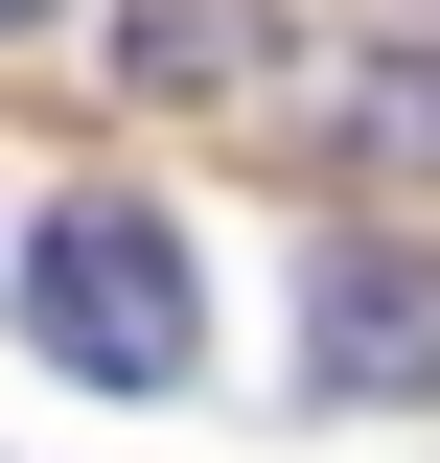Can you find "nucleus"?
Returning a JSON list of instances; mask_svg holds the SVG:
<instances>
[{
	"label": "nucleus",
	"mask_w": 440,
	"mask_h": 463,
	"mask_svg": "<svg viewBox=\"0 0 440 463\" xmlns=\"http://www.w3.org/2000/svg\"><path fill=\"white\" fill-rule=\"evenodd\" d=\"M301 394H348V417L440 394V255H371V232H348L325 279H301Z\"/></svg>",
	"instance_id": "nucleus-2"
},
{
	"label": "nucleus",
	"mask_w": 440,
	"mask_h": 463,
	"mask_svg": "<svg viewBox=\"0 0 440 463\" xmlns=\"http://www.w3.org/2000/svg\"><path fill=\"white\" fill-rule=\"evenodd\" d=\"M24 325H47L70 394H186L209 301H186V232L139 209V185H70V209L24 232Z\"/></svg>",
	"instance_id": "nucleus-1"
},
{
	"label": "nucleus",
	"mask_w": 440,
	"mask_h": 463,
	"mask_svg": "<svg viewBox=\"0 0 440 463\" xmlns=\"http://www.w3.org/2000/svg\"><path fill=\"white\" fill-rule=\"evenodd\" d=\"M255 47H278V0H116V70L139 93H232Z\"/></svg>",
	"instance_id": "nucleus-3"
},
{
	"label": "nucleus",
	"mask_w": 440,
	"mask_h": 463,
	"mask_svg": "<svg viewBox=\"0 0 440 463\" xmlns=\"http://www.w3.org/2000/svg\"><path fill=\"white\" fill-rule=\"evenodd\" d=\"M348 163H417V185H440V47L348 70Z\"/></svg>",
	"instance_id": "nucleus-4"
},
{
	"label": "nucleus",
	"mask_w": 440,
	"mask_h": 463,
	"mask_svg": "<svg viewBox=\"0 0 440 463\" xmlns=\"http://www.w3.org/2000/svg\"><path fill=\"white\" fill-rule=\"evenodd\" d=\"M0 24H47V0H0Z\"/></svg>",
	"instance_id": "nucleus-5"
}]
</instances>
